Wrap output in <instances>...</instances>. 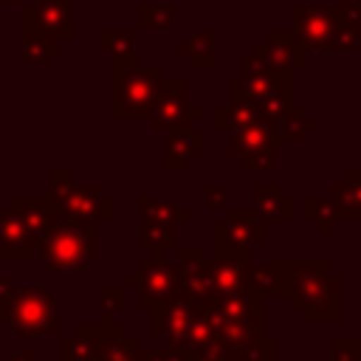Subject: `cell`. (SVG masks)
Wrapping results in <instances>:
<instances>
[{"instance_id":"cell-1","label":"cell","mask_w":361,"mask_h":361,"mask_svg":"<svg viewBox=\"0 0 361 361\" xmlns=\"http://www.w3.org/2000/svg\"><path fill=\"white\" fill-rule=\"evenodd\" d=\"M290 307L307 324L344 322V276L333 271L330 259L290 262Z\"/></svg>"},{"instance_id":"cell-2","label":"cell","mask_w":361,"mask_h":361,"mask_svg":"<svg viewBox=\"0 0 361 361\" xmlns=\"http://www.w3.org/2000/svg\"><path fill=\"white\" fill-rule=\"evenodd\" d=\"M73 0H31L23 6V62L42 65L73 39Z\"/></svg>"},{"instance_id":"cell-3","label":"cell","mask_w":361,"mask_h":361,"mask_svg":"<svg viewBox=\"0 0 361 361\" xmlns=\"http://www.w3.org/2000/svg\"><path fill=\"white\" fill-rule=\"evenodd\" d=\"M99 223L56 217L39 240V259L51 274H85L99 259Z\"/></svg>"},{"instance_id":"cell-4","label":"cell","mask_w":361,"mask_h":361,"mask_svg":"<svg viewBox=\"0 0 361 361\" xmlns=\"http://www.w3.org/2000/svg\"><path fill=\"white\" fill-rule=\"evenodd\" d=\"M0 324L11 333L28 336H56L62 333L59 302L45 285H25L20 290H8L0 299Z\"/></svg>"},{"instance_id":"cell-5","label":"cell","mask_w":361,"mask_h":361,"mask_svg":"<svg viewBox=\"0 0 361 361\" xmlns=\"http://www.w3.org/2000/svg\"><path fill=\"white\" fill-rule=\"evenodd\" d=\"M164 68H138V59H118L113 62V118H149L161 87H164Z\"/></svg>"},{"instance_id":"cell-6","label":"cell","mask_w":361,"mask_h":361,"mask_svg":"<svg viewBox=\"0 0 361 361\" xmlns=\"http://www.w3.org/2000/svg\"><path fill=\"white\" fill-rule=\"evenodd\" d=\"M48 197L54 200L59 217L82 220V223H110L113 220V197L102 192L99 183H79L71 169H48Z\"/></svg>"},{"instance_id":"cell-7","label":"cell","mask_w":361,"mask_h":361,"mask_svg":"<svg viewBox=\"0 0 361 361\" xmlns=\"http://www.w3.org/2000/svg\"><path fill=\"white\" fill-rule=\"evenodd\" d=\"M293 31L305 48L341 54L355 48L361 39L344 23L341 6H322V3H293Z\"/></svg>"},{"instance_id":"cell-8","label":"cell","mask_w":361,"mask_h":361,"mask_svg":"<svg viewBox=\"0 0 361 361\" xmlns=\"http://www.w3.org/2000/svg\"><path fill=\"white\" fill-rule=\"evenodd\" d=\"M268 243V223L254 206H228L226 217L214 223V257L251 259Z\"/></svg>"},{"instance_id":"cell-9","label":"cell","mask_w":361,"mask_h":361,"mask_svg":"<svg viewBox=\"0 0 361 361\" xmlns=\"http://www.w3.org/2000/svg\"><path fill=\"white\" fill-rule=\"evenodd\" d=\"M124 285L138 293L135 307L149 316L166 296H172L180 288L178 265L169 262L164 254H149L135 262V268L124 276Z\"/></svg>"},{"instance_id":"cell-10","label":"cell","mask_w":361,"mask_h":361,"mask_svg":"<svg viewBox=\"0 0 361 361\" xmlns=\"http://www.w3.org/2000/svg\"><path fill=\"white\" fill-rule=\"evenodd\" d=\"M228 155L237 158L240 169L245 172H271L276 169V155H279V135L276 127L257 121L248 127H240L234 133H228Z\"/></svg>"},{"instance_id":"cell-11","label":"cell","mask_w":361,"mask_h":361,"mask_svg":"<svg viewBox=\"0 0 361 361\" xmlns=\"http://www.w3.org/2000/svg\"><path fill=\"white\" fill-rule=\"evenodd\" d=\"M240 85L251 99H276V96L290 99L293 90L290 68L274 62L262 51H251L240 59Z\"/></svg>"},{"instance_id":"cell-12","label":"cell","mask_w":361,"mask_h":361,"mask_svg":"<svg viewBox=\"0 0 361 361\" xmlns=\"http://www.w3.org/2000/svg\"><path fill=\"white\" fill-rule=\"evenodd\" d=\"M203 118V107L192 104L189 82L183 79H169L161 87V96L149 113V130L152 133H172L180 127H192V121Z\"/></svg>"},{"instance_id":"cell-13","label":"cell","mask_w":361,"mask_h":361,"mask_svg":"<svg viewBox=\"0 0 361 361\" xmlns=\"http://www.w3.org/2000/svg\"><path fill=\"white\" fill-rule=\"evenodd\" d=\"M195 299L178 288L172 296H166L152 313H149V336L152 338H166V344H175L183 330L189 327L192 316H195Z\"/></svg>"},{"instance_id":"cell-14","label":"cell","mask_w":361,"mask_h":361,"mask_svg":"<svg viewBox=\"0 0 361 361\" xmlns=\"http://www.w3.org/2000/svg\"><path fill=\"white\" fill-rule=\"evenodd\" d=\"M290 262L293 259H265L257 262L243 259V274H245V285L248 290L259 293L262 299H290Z\"/></svg>"},{"instance_id":"cell-15","label":"cell","mask_w":361,"mask_h":361,"mask_svg":"<svg viewBox=\"0 0 361 361\" xmlns=\"http://www.w3.org/2000/svg\"><path fill=\"white\" fill-rule=\"evenodd\" d=\"M34 257H39V240L11 206H0V259L25 262Z\"/></svg>"},{"instance_id":"cell-16","label":"cell","mask_w":361,"mask_h":361,"mask_svg":"<svg viewBox=\"0 0 361 361\" xmlns=\"http://www.w3.org/2000/svg\"><path fill=\"white\" fill-rule=\"evenodd\" d=\"M257 121H262V118H259L254 99L243 90L240 79H231L228 82V99L214 110V127L220 133H234V130L257 124Z\"/></svg>"},{"instance_id":"cell-17","label":"cell","mask_w":361,"mask_h":361,"mask_svg":"<svg viewBox=\"0 0 361 361\" xmlns=\"http://www.w3.org/2000/svg\"><path fill=\"white\" fill-rule=\"evenodd\" d=\"M200 155H203V133L192 130V127H180V130L166 133L161 166L169 169V172H183Z\"/></svg>"},{"instance_id":"cell-18","label":"cell","mask_w":361,"mask_h":361,"mask_svg":"<svg viewBox=\"0 0 361 361\" xmlns=\"http://www.w3.org/2000/svg\"><path fill=\"white\" fill-rule=\"evenodd\" d=\"M59 361H102L104 324H73L68 336H59Z\"/></svg>"},{"instance_id":"cell-19","label":"cell","mask_w":361,"mask_h":361,"mask_svg":"<svg viewBox=\"0 0 361 361\" xmlns=\"http://www.w3.org/2000/svg\"><path fill=\"white\" fill-rule=\"evenodd\" d=\"M175 265H178V276H180V288L195 299V305H200L209 296V285H206V254L197 245H178L175 248Z\"/></svg>"},{"instance_id":"cell-20","label":"cell","mask_w":361,"mask_h":361,"mask_svg":"<svg viewBox=\"0 0 361 361\" xmlns=\"http://www.w3.org/2000/svg\"><path fill=\"white\" fill-rule=\"evenodd\" d=\"M8 206L23 217V223L31 228V234L37 240H42V234L59 217V212H56V206H54V200L48 195H11Z\"/></svg>"},{"instance_id":"cell-21","label":"cell","mask_w":361,"mask_h":361,"mask_svg":"<svg viewBox=\"0 0 361 361\" xmlns=\"http://www.w3.org/2000/svg\"><path fill=\"white\" fill-rule=\"evenodd\" d=\"M254 195V209L262 214L265 223H290L293 220V197L288 192H282L276 183L271 180H257L251 186Z\"/></svg>"},{"instance_id":"cell-22","label":"cell","mask_w":361,"mask_h":361,"mask_svg":"<svg viewBox=\"0 0 361 361\" xmlns=\"http://www.w3.org/2000/svg\"><path fill=\"white\" fill-rule=\"evenodd\" d=\"M254 51H262L265 56H271L274 62H279L290 71L305 65V59H307L305 56L307 48L299 42L296 31H282V28H271L262 42H254Z\"/></svg>"},{"instance_id":"cell-23","label":"cell","mask_w":361,"mask_h":361,"mask_svg":"<svg viewBox=\"0 0 361 361\" xmlns=\"http://www.w3.org/2000/svg\"><path fill=\"white\" fill-rule=\"evenodd\" d=\"M336 206L338 223H361V169H347L327 192Z\"/></svg>"},{"instance_id":"cell-24","label":"cell","mask_w":361,"mask_h":361,"mask_svg":"<svg viewBox=\"0 0 361 361\" xmlns=\"http://www.w3.org/2000/svg\"><path fill=\"white\" fill-rule=\"evenodd\" d=\"M206 285H209L212 296H228V293L248 290L245 274H243V259H223V257L209 259V265H206Z\"/></svg>"},{"instance_id":"cell-25","label":"cell","mask_w":361,"mask_h":361,"mask_svg":"<svg viewBox=\"0 0 361 361\" xmlns=\"http://www.w3.org/2000/svg\"><path fill=\"white\" fill-rule=\"evenodd\" d=\"M104 324V338H102V361H135L138 353V338L124 330V324L116 316L102 313L99 319Z\"/></svg>"},{"instance_id":"cell-26","label":"cell","mask_w":361,"mask_h":361,"mask_svg":"<svg viewBox=\"0 0 361 361\" xmlns=\"http://www.w3.org/2000/svg\"><path fill=\"white\" fill-rule=\"evenodd\" d=\"M138 212L144 220H155V223H166V226H180L192 217V212L186 206H180L172 197H152V195H138L135 200Z\"/></svg>"},{"instance_id":"cell-27","label":"cell","mask_w":361,"mask_h":361,"mask_svg":"<svg viewBox=\"0 0 361 361\" xmlns=\"http://www.w3.org/2000/svg\"><path fill=\"white\" fill-rule=\"evenodd\" d=\"M220 350L228 361H279V341L268 333L259 338H248V341L220 344Z\"/></svg>"},{"instance_id":"cell-28","label":"cell","mask_w":361,"mask_h":361,"mask_svg":"<svg viewBox=\"0 0 361 361\" xmlns=\"http://www.w3.org/2000/svg\"><path fill=\"white\" fill-rule=\"evenodd\" d=\"M178 54H183L189 59V65L195 68H212L217 62V34L212 28H203L197 34H192L189 39H180L175 45Z\"/></svg>"},{"instance_id":"cell-29","label":"cell","mask_w":361,"mask_h":361,"mask_svg":"<svg viewBox=\"0 0 361 361\" xmlns=\"http://www.w3.org/2000/svg\"><path fill=\"white\" fill-rule=\"evenodd\" d=\"M316 130H319V121H316V118H310V116H307V110H305V107H296V104H290V107H288V113L282 116V121L276 124L279 144H285V147L305 144V141H307V135H310V133H316Z\"/></svg>"},{"instance_id":"cell-30","label":"cell","mask_w":361,"mask_h":361,"mask_svg":"<svg viewBox=\"0 0 361 361\" xmlns=\"http://www.w3.org/2000/svg\"><path fill=\"white\" fill-rule=\"evenodd\" d=\"M135 243L147 248L149 254H164L166 248H178V226L155 223V220H138L135 226Z\"/></svg>"},{"instance_id":"cell-31","label":"cell","mask_w":361,"mask_h":361,"mask_svg":"<svg viewBox=\"0 0 361 361\" xmlns=\"http://www.w3.org/2000/svg\"><path fill=\"white\" fill-rule=\"evenodd\" d=\"M135 42H138L135 28H104V31H99V51L113 56V62L135 56Z\"/></svg>"},{"instance_id":"cell-32","label":"cell","mask_w":361,"mask_h":361,"mask_svg":"<svg viewBox=\"0 0 361 361\" xmlns=\"http://www.w3.org/2000/svg\"><path fill=\"white\" fill-rule=\"evenodd\" d=\"M305 220H310L316 226V231L324 237L333 231V223H338L336 206L330 197H319V195H307L305 197Z\"/></svg>"},{"instance_id":"cell-33","label":"cell","mask_w":361,"mask_h":361,"mask_svg":"<svg viewBox=\"0 0 361 361\" xmlns=\"http://www.w3.org/2000/svg\"><path fill=\"white\" fill-rule=\"evenodd\" d=\"M178 17V6L175 3H155L138 6V28H169Z\"/></svg>"},{"instance_id":"cell-34","label":"cell","mask_w":361,"mask_h":361,"mask_svg":"<svg viewBox=\"0 0 361 361\" xmlns=\"http://www.w3.org/2000/svg\"><path fill=\"white\" fill-rule=\"evenodd\" d=\"M327 361H361V336H333Z\"/></svg>"},{"instance_id":"cell-35","label":"cell","mask_w":361,"mask_h":361,"mask_svg":"<svg viewBox=\"0 0 361 361\" xmlns=\"http://www.w3.org/2000/svg\"><path fill=\"white\" fill-rule=\"evenodd\" d=\"M99 307L107 316H121L127 307V285H102L99 288Z\"/></svg>"},{"instance_id":"cell-36","label":"cell","mask_w":361,"mask_h":361,"mask_svg":"<svg viewBox=\"0 0 361 361\" xmlns=\"http://www.w3.org/2000/svg\"><path fill=\"white\" fill-rule=\"evenodd\" d=\"M135 361H192V350L178 347V344H166L164 350H141L138 347Z\"/></svg>"},{"instance_id":"cell-37","label":"cell","mask_w":361,"mask_h":361,"mask_svg":"<svg viewBox=\"0 0 361 361\" xmlns=\"http://www.w3.org/2000/svg\"><path fill=\"white\" fill-rule=\"evenodd\" d=\"M200 195H203V203L209 212H217V209H228V189L214 183V180H206L200 186Z\"/></svg>"},{"instance_id":"cell-38","label":"cell","mask_w":361,"mask_h":361,"mask_svg":"<svg viewBox=\"0 0 361 361\" xmlns=\"http://www.w3.org/2000/svg\"><path fill=\"white\" fill-rule=\"evenodd\" d=\"M6 361H39V358H37L34 350H17V353H11Z\"/></svg>"},{"instance_id":"cell-39","label":"cell","mask_w":361,"mask_h":361,"mask_svg":"<svg viewBox=\"0 0 361 361\" xmlns=\"http://www.w3.org/2000/svg\"><path fill=\"white\" fill-rule=\"evenodd\" d=\"M8 290H11V282H8L6 276H0V299H3V296H6Z\"/></svg>"},{"instance_id":"cell-40","label":"cell","mask_w":361,"mask_h":361,"mask_svg":"<svg viewBox=\"0 0 361 361\" xmlns=\"http://www.w3.org/2000/svg\"><path fill=\"white\" fill-rule=\"evenodd\" d=\"M217 361H228V358H226V355H220V358H217Z\"/></svg>"},{"instance_id":"cell-41","label":"cell","mask_w":361,"mask_h":361,"mask_svg":"<svg viewBox=\"0 0 361 361\" xmlns=\"http://www.w3.org/2000/svg\"><path fill=\"white\" fill-rule=\"evenodd\" d=\"M0 3H17V0H0Z\"/></svg>"}]
</instances>
